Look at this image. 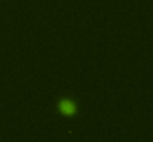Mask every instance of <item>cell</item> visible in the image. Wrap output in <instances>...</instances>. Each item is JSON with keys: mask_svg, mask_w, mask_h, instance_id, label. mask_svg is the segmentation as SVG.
<instances>
[{"mask_svg": "<svg viewBox=\"0 0 153 142\" xmlns=\"http://www.w3.org/2000/svg\"><path fill=\"white\" fill-rule=\"evenodd\" d=\"M59 110L61 113H64L65 116H71L74 111H76V105L70 101V99H64L59 102Z\"/></svg>", "mask_w": 153, "mask_h": 142, "instance_id": "6da1fadb", "label": "cell"}]
</instances>
